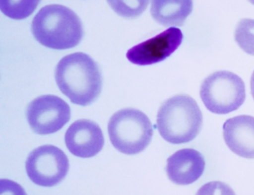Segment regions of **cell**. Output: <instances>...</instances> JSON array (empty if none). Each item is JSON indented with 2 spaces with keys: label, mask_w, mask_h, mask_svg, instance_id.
<instances>
[{
  "label": "cell",
  "mask_w": 254,
  "mask_h": 195,
  "mask_svg": "<svg viewBox=\"0 0 254 195\" xmlns=\"http://www.w3.org/2000/svg\"><path fill=\"white\" fill-rule=\"evenodd\" d=\"M55 77L61 91L75 104L89 105L101 91L103 78L99 65L82 52L63 58L56 66Z\"/></svg>",
  "instance_id": "cell-1"
},
{
  "label": "cell",
  "mask_w": 254,
  "mask_h": 195,
  "mask_svg": "<svg viewBox=\"0 0 254 195\" xmlns=\"http://www.w3.org/2000/svg\"><path fill=\"white\" fill-rule=\"evenodd\" d=\"M31 31L41 44L57 50L76 46L84 34L78 15L69 8L57 4L41 8L32 21Z\"/></svg>",
  "instance_id": "cell-2"
},
{
  "label": "cell",
  "mask_w": 254,
  "mask_h": 195,
  "mask_svg": "<svg viewBox=\"0 0 254 195\" xmlns=\"http://www.w3.org/2000/svg\"><path fill=\"white\" fill-rule=\"evenodd\" d=\"M202 115L196 101L187 95H178L166 100L157 116V127L161 136L173 144L193 139L202 125Z\"/></svg>",
  "instance_id": "cell-3"
},
{
  "label": "cell",
  "mask_w": 254,
  "mask_h": 195,
  "mask_svg": "<svg viewBox=\"0 0 254 195\" xmlns=\"http://www.w3.org/2000/svg\"><path fill=\"white\" fill-rule=\"evenodd\" d=\"M108 131L115 148L129 155L144 150L150 143L153 133L148 117L133 108H125L116 112L109 121Z\"/></svg>",
  "instance_id": "cell-4"
},
{
  "label": "cell",
  "mask_w": 254,
  "mask_h": 195,
  "mask_svg": "<svg viewBox=\"0 0 254 195\" xmlns=\"http://www.w3.org/2000/svg\"><path fill=\"white\" fill-rule=\"evenodd\" d=\"M200 96L205 107L217 114H226L239 109L246 99L242 78L227 70L216 71L202 82Z\"/></svg>",
  "instance_id": "cell-5"
},
{
  "label": "cell",
  "mask_w": 254,
  "mask_h": 195,
  "mask_svg": "<svg viewBox=\"0 0 254 195\" xmlns=\"http://www.w3.org/2000/svg\"><path fill=\"white\" fill-rule=\"evenodd\" d=\"M25 168L28 177L34 184L52 187L66 176L69 162L61 149L54 145H45L36 148L29 154Z\"/></svg>",
  "instance_id": "cell-6"
},
{
  "label": "cell",
  "mask_w": 254,
  "mask_h": 195,
  "mask_svg": "<svg viewBox=\"0 0 254 195\" xmlns=\"http://www.w3.org/2000/svg\"><path fill=\"white\" fill-rule=\"evenodd\" d=\"M26 115L34 132L47 134L58 131L69 121L70 109L61 98L45 95L38 97L29 104Z\"/></svg>",
  "instance_id": "cell-7"
},
{
  "label": "cell",
  "mask_w": 254,
  "mask_h": 195,
  "mask_svg": "<svg viewBox=\"0 0 254 195\" xmlns=\"http://www.w3.org/2000/svg\"><path fill=\"white\" fill-rule=\"evenodd\" d=\"M183 39L181 30L171 27L132 47L127 51L126 57L129 62L135 65L154 64L169 57L178 49Z\"/></svg>",
  "instance_id": "cell-8"
},
{
  "label": "cell",
  "mask_w": 254,
  "mask_h": 195,
  "mask_svg": "<svg viewBox=\"0 0 254 195\" xmlns=\"http://www.w3.org/2000/svg\"><path fill=\"white\" fill-rule=\"evenodd\" d=\"M65 143L74 155L89 158L99 153L104 144L101 129L95 122L87 119L73 123L65 134Z\"/></svg>",
  "instance_id": "cell-9"
},
{
  "label": "cell",
  "mask_w": 254,
  "mask_h": 195,
  "mask_svg": "<svg viewBox=\"0 0 254 195\" xmlns=\"http://www.w3.org/2000/svg\"><path fill=\"white\" fill-rule=\"evenodd\" d=\"M205 160L198 151L191 148L179 150L167 160L166 173L175 184L186 185L196 181L203 174Z\"/></svg>",
  "instance_id": "cell-10"
},
{
  "label": "cell",
  "mask_w": 254,
  "mask_h": 195,
  "mask_svg": "<svg viewBox=\"0 0 254 195\" xmlns=\"http://www.w3.org/2000/svg\"><path fill=\"white\" fill-rule=\"evenodd\" d=\"M223 137L229 148L237 155L254 159V117L239 115L228 119L223 126Z\"/></svg>",
  "instance_id": "cell-11"
},
{
  "label": "cell",
  "mask_w": 254,
  "mask_h": 195,
  "mask_svg": "<svg viewBox=\"0 0 254 195\" xmlns=\"http://www.w3.org/2000/svg\"><path fill=\"white\" fill-rule=\"evenodd\" d=\"M192 10L191 0H152L150 13L164 26H181Z\"/></svg>",
  "instance_id": "cell-12"
},
{
  "label": "cell",
  "mask_w": 254,
  "mask_h": 195,
  "mask_svg": "<svg viewBox=\"0 0 254 195\" xmlns=\"http://www.w3.org/2000/svg\"><path fill=\"white\" fill-rule=\"evenodd\" d=\"M235 39L246 53L254 56V19L244 18L236 26Z\"/></svg>",
  "instance_id": "cell-13"
},
{
  "label": "cell",
  "mask_w": 254,
  "mask_h": 195,
  "mask_svg": "<svg viewBox=\"0 0 254 195\" xmlns=\"http://www.w3.org/2000/svg\"><path fill=\"white\" fill-rule=\"evenodd\" d=\"M0 9L7 16L13 19H23L32 13L39 1L0 0Z\"/></svg>",
  "instance_id": "cell-14"
},
{
  "label": "cell",
  "mask_w": 254,
  "mask_h": 195,
  "mask_svg": "<svg viewBox=\"0 0 254 195\" xmlns=\"http://www.w3.org/2000/svg\"><path fill=\"white\" fill-rule=\"evenodd\" d=\"M112 7L119 15L125 17H134L139 15L147 7L148 1H116Z\"/></svg>",
  "instance_id": "cell-15"
},
{
  "label": "cell",
  "mask_w": 254,
  "mask_h": 195,
  "mask_svg": "<svg viewBox=\"0 0 254 195\" xmlns=\"http://www.w3.org/2000/svg\"><path fill=\"white\" fill-rule=\"evenodd\" d=\"M250 85H251V94L253 97V99H254V71L251 76Z\"/></svg>",
  "instance_id": "cell-16"
}]
</instances>
